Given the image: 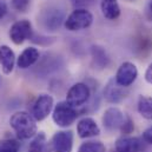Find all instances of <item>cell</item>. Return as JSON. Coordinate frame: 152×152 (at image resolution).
Instances as JSON below:
<instances>
[{"label": "cell", "instance_id": "2e32d148", "mask_svg": "<svg viewBox=\"0 0 152 152\" xmlns=\"http://www.w3.org/2000/svg\"><path fill=\"white\" fill-rule=\"evenodd\" d=\"M91 56L94 66H97L98 69H106L110 65V57L106 53L105 48L100 45L91 46Z\"/></svg>", "mask_w": 152, "mask_h": 152}, {"label": "cell", "instance_id": "9c48e42d", "mask_svg": "<svg viewBox=\"0 0 152 152\" xmlns=\"http://www.w3.org/2000/svg\"><path fill=\"white\" fill-rule=\"evenodd\" d=\"M53 97L50 94H40L36 99L32 106V115L37 121H41L48 117V114L53 111Z\"/></svg>", "mask_w": 152, "mask_h": 152}, {"label": "cell", "instance_id": "7402d4cb", "mask_svg": "<svg viewBox=\"0 0 152 152\" xmlns=\"http://www.w3.org/2000/svg\"><path fill=\"white\" fill-rule=\"evenodd\" d=\"M31 0H11L12 7L18 12H26L30 6Z\"/></svg>", "mask_w": 152, "mask_h": 152}, {"label": "cell", "instance_id": "83f0119b", "mask_svg": "<svg viewBox=\"0 0 152 152\" xmlns=\"http://www.w3.org/2000/svg\"><path fill=\"white\" fill-rule=\"evenodd\" d=\"M150 11L152 12V1H151V4H150Z\"/></svg>", "mask_w": 152, "mask_h": 152}, {"label": "cell", "instance_id": "8992f818", "mask_svg": "<svg viewBox=\"0 0 152 152\" xmlns=\"http://www.w3.org/2000/svg\"><path fill=\"white\" fill-rule=\"evenodd\" d=\"M90 97H91V90H90L88 85L84 84V83H77L75 85H72L70 87V90L67 91L66 102L77 109V107L86 104L88 102Z\"/></svg>", "mask_w": 152, "mask_h": 152}, {"label": "cell", "instance_id": "e0dca14e", "mask_svg": "<svg viewBox=\"0 0 152 152\" xmlns=\"http://www.w3.org/2000/svg\"><path fill=\"white\" fill-rule=\"evenodd\" d=\"M100 10L103 15L109 20H115L120 17V6L118 0H102Z\"/></svg>", "mask_w": 152, "mask_h": 152}, {"label": "cell", "instance_id": "6da1fadb", "mask_svg": "<svg viewBox=\"0 0 152 152\" xmlns=\"http://www.w3.org/2000/svg\"><path fill=\"white\" fill-rule=\"evenodd\" d=\"M10 125L19 139H30L38 133L37 120L32 114L25 111H18L10 118Z\"/></svg>", "mask_w": 152, "mask_h": 152}, {"label": "cell", "instance_id": "8fae6325", "mask_svg": "<svg viewBox=\"0 0 152 152\" xmlns=\"http://www.w3.org/2000/svg\"><path fill=\"white\" fill-rule=\"evenodd\" d=\"M129 94V87H123L120 85H118L115 83V80L111 79L105 88H104V97L106 99V102L111 103V104H118L120 102H123Z\"/></svg>", "mask_w": 152, "mask_h": 152}, {"label": "cell", "instance_id": "ba28073f", "mask_svg": "<svg viewBox=\"0 0 152 152\" xmlns=\"http://www.w3.org/2000/svg\"><path fill=\"white\" fill-rule=\"evenodd\" d=\"M138 77V69L131 61H124L117 70L114 80L123 87H130Z\"/></svg>", "mask_w": 152, "mask_h": 152}, {"label": "cell", "instance_id": "d4e9b609", "mask_svg": "<svg viewBox=\"0 0 152 152\" xmlns=\"http://www.w3.org/2000/svg\"><path fill=\"white\" fill-rule=\"evenodd\" d=\"M143 140L148 144L152 145V126L148 127L144 132H143Z\"/></svg>", "mask_w": 152, "mask_h": 152}, {"label": "cell", "instance_id": "5bb4252c", "mask_svg": "<svg viewBox=\"0 0 152 152\" xmlns=\"http://www.w3.org/2000/svg\"><path fill=\"white\" fill-rule=\"evenodd\" d=\"M15 63H17V58L13 50L7 45H1L0 46V65H1L2 72L5 75L12 73Z\"/></svg>", "mask_w": 152, "mask_h": 152}, {"label": "cell", "instance_id": "4fadbf2b", "mask_svg": "<svg viewBox=\"0 0 152 152\" xmlns=\"http://www.w3.org/2000/svg\"><path fill=\"white\" fill-rule=\"evenodd\" d=\"M115 151L117 152H143L144 144L143 140L138 137L124 136L115 142Z\"/></svg>", "mask_w": 152, "mask_h": 152}, {"label": "cell", "instance_id": "cb8c5ba5", "mask_svg": "<svg viewBox=\"0 0 152 152\" xmlns=\"http://www.w3.org/2000/svg\"><path fill=\"white\" fill-rule=\"evenodd\" d=\"M96 0H71L75 8H85L90 5H92Z\"/></svg>", "mask_w": 152, "mask_h": 152}, {"label": "cell", "instance_id": "7a4b0ae2", "mask_svg": "<svg viewBox=\"0 0 152 152\" xmlns=\"http://www.w3.org/2000/svg\"><path fill=\"white\" fill-rule=\"evenodd\" d=\"M78 115L79 114H78L76 107L70 105L66 100L59 102L52 111V119H53L54 124L63 129L71 126L76 121Z\"/></svg>", "mask_w": 152, "mask_h": 152}, {"label": "cell", "instance_id": "7c38bea8", "mask_svg": "<svg viewBox=\"0 0 152 152\" xmlns=\"http://www.w3.org/2000/svg\"><path fill=\"white\" fill-rule=\"evenodd\" d=\"M77 133L80 138H91L100 134V127L97 121L91 117L81 118L77 124Z\"/></svg>", "mask_w": 152, "mask_h": 152}, {"label": "cell", "instance_id": "ffe728a7", "mask_svg": "<svg viewBox=\"0 0 152 152\" xmlns=\"http://www.w3.org/2000/svg\"><path fill=\"white\" fill-rule=\"evenodd\" d=\"M78 152H106V148L102 142L90 140L83 143L79 146Z\"/></svg>", "mask_w": 152, "mask_h": 152}, {"label": "cell", "instance_id": "f1b7e54d", "mask_svg": "<svg viewBox=\"0 0 152 152\" xmlns=\"http://www.w3.org/2000/svg\"><path fill=\"white\" fill-rule=\"evenodd\" d=\"M113 152H117V151H113Z\"/></svg>", "mask_w": 152, "mask_h": 152}, {"label": "cell", "instance_id": "3957f363", "mask_svg": "<svg viewBox=\"0 0 152 152\" xmlns=\"http://www.w3.org/2000/svg\"><path fill=\"white\" fill-rule=\"evenodd\" d=\"M93 23V15L90 11L86 8H76L66 19L64 23V26L66 30L71 32L81 31L88 28Z\"/></svg>", "mask_w": 152, "mask_h": 152}, {"label": "cell", "instance_id": "277c9868", "mask_svg": "<svg viewBox=\"0 0 152 152\" xmlns=\"http://www.w3.org/2000/svg\"><path fill=\"white\" fill-rule=\"evenodd\" d=\"M73 149V132L58 131L47 142L46 152H72Z\"/></svg>", "mask_w": 152, "mask_h": 152}, {"label": "cell", "instance_id": "484cf974", "mask_svg": "<svg viewBox=\"0 0 152 152\" xmlns=\"http://www.w3.org/2000/svg\"><path fill=\"white\" fill-rule=\"evenodd\" d=\"M7 13V2L6 0H0V20L5 17Z\"/></svg>", "mask_w": 152, "mask_h": 152}, {"label": "cell", "instance_id": "44dd1931", "mask_svg": "<svg viewBox=\"0 0 152 152\" xmlns=\"http://www.w3.org/2000/svg\"><path fill=\"white\" fill-rule=\"evenodd\" d=\"M19 143L14 139L6 138L0 140V152H18Z\"/></svg>", "mask_w": 152, "mask_h": 152}, {"label": "cell", "instance_id": "9a60e30c", "mask_svg": "<svg viewBox=\"0 0 152 152\" xmlns=\"http://www.w3.org/2000/svg\"><path fill=\"white\" fill-rule=\"evenodd\" d=\"M39 57H40V53H39L38 48H36L33 46L26 47L20 53V56L17 58V65H18L19 69L26 70V69L31 67L32 65H34L38 61Z\"/></svg>", "mask_w": 152, "mask_h": 152}, {"label": "cell", "instance_id": "4316f807", "mask_svg": "<svg viewBox=\"0 0 152 152\" xmlns=\"http://www.w3.org/2000/svg\"><path fill=\"white\" fill-rule=\"evenodd\" d=\"M145 80L149 83V84H151L152 85V63L149 65V67L146 69V71H145Z\"/></svg>", "mask_w": 152, "mask_h": 152}, {"label": "cell", "instance_id": "ac0fdd59", "mask_svg": "<svg viewBox=\"0 0 152 152\" xmlns=\"http://www.w3.org/2000/svg\"><path fill=\"white\" fill-rule=\"evenodd\" d=\"M137 110L143 118L148 120H152V97L140 96L138 98Z\"/></svg>", "mask_w": 152, "mask_h": 152}, {"label": "cell", "instance_id": "5b68a950", "mask_svg": "<svg viewBox=\"0 0 152 152\" xmlns=\"http://www.w3.org/2000/svg\"><path fill=\"white\" fill-rule=\"evenodd\" d=\"M10 39L13 44L15 45H21L25 40L31 39L33 36V31H32V24L30 20L23 19V20H18L15 21L8 32Z\"/></svg>", "mask_w": 152, "mask_h": 152}, {"label": "cell", "instance_id": "d6986e66", "mask_svg": "<svg viewBox=\"0 0 152 152\" xmlns=\"http://www.w3.org/2000/svg\"><path fill=\"white\" fill-rule=\"evenodd\" d=\"M46 136L44 132H39L33 137V140L31 142L27 152H46Z\"/></svg>", "mask_w": 152, "mask_h": 152}, {"label": "cell", "instance_id": "52a82bcc", "mask_svg": "<svg viewBox=\"0 0 152 152\" xmlns=\"http://www.w3.org/2000/svg\"><path fill=\"white\" fill-rule=\"evenodd\" d=\"M65 19L66 18H65L64 12L58 8H48L44 11L40 15L41 26L48 32L59 30L60 26L65 23Z\"/></svg>", "mask_w": 152, "mask_h": 152}, {"label": "cell", "instance_id": "603a6c76", "mask_svg": "<svg viewBox=\"0 0 152 152\" xmlns=\"http://www.w3.org/2000/svg\"><path fill=\"white\" fill-rule=\"evenodd\" d=\"M133 130H134V124H133V120L131 119V117L126 115L125 121H124V124H123V126H121L120 131H121V133H124V134H129V133H131Z\"/></svg>", "mask_w": 152, "mask_h": 152}, {"label": "cell", "instance_id": "30bf717a", "mask_svg": "<svg viewBox=\"0 0 152 152\" xmlns=\"http://www.w3.org/2000/svg\"><path fill=\"white\" fill-rule=\"evenodd\" d=\"M125 118L126 115L120 111V109L112 106L106 109L103 114V125L107 131L120 130L125 121Z\"/></svg>", "mask_w": 152, "mask_h": 152}]
</instances>
